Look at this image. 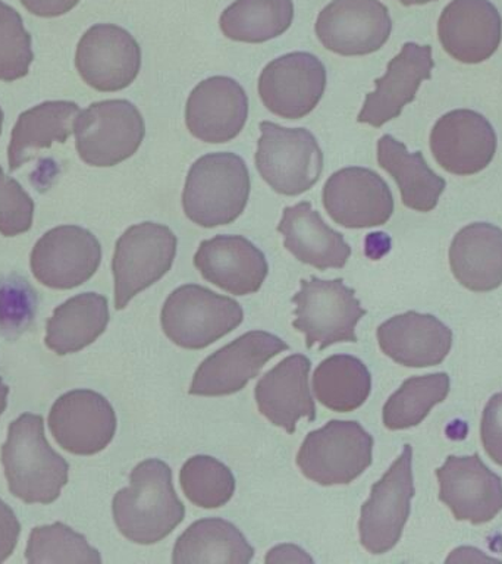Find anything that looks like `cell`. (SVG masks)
<instances>
[{
	"label": "cell",
	"instance_id": "obj_23",
	"mask_svg": "<svg viewBox=\"0 0 502 564\" xmlns=\"http://www.w3.org/2000/svg\"><path fill=\"white\" fill-rule=\"evenodd\" d=\"M194 264L207 282L233 295L258 293L269 273L266 256L242 236L201 241Z\"/></svg>",
	"mask_w": 502,
	"mask_h": 564
},
{
	"label": "cell",
	"instance_id": "obj_28",
	"mask_svg": "<svg viewBox=\"0 0 502 564\" xmlns=\"http://www.w3.org/2000/svg\"><path fill=\"white\" fill-rule=\"evenodd\" d=\"M79 108L74 101L53 100L20 115L8 148L9 170L17 171L53 143H65L74 131Z\"/></svg>",
	"mask_w": 502,
	"mask_h": 564
},
{
	"label": "cell",
	"instance_id": "obj_12",
	"mask_svg": "<svg viewBox=\"0 0 502 564\" xmlns=\"http://www.w3.org/2000/svg\"><path fill=\"white\" fill-rule=\"evenodd\" d=\"M321 46L341 56L378 52L390 40L392 20L381 0H332L316 20Z\"/></svg>",
	"mask_w": 502,
	"mask_h": 564
},
{
	"label": "cell",
	"instance_id": "obj_21",
	"mask_svg": "<svg viewBox=\"0 0 502 564\" xmlns=\"http://www.w3.org/2000/svg\"><path fill=\"white\" fill-rule=\"evenodd\" d=\"M434 68L429 44L405 43L388 64L385 75L374 79L376 88L365 96L357 121L379 128L399 118L404 106L416 99L422 83L432 78Z\"/></svg>",
	"mask_w": 502,
	"mask_h": 564
},
{
	"label": "cell",
	"instance_id": "obj_31",
	"mask_svg": "<svg viewBox=\"0 0 502 564\" xmlns=\"http://www.w3.org/2000/svg\"><path fill=\"white\" fill-rule=\"evenodd\" d=\"M254 549L240 529L219 518L197 520L189 524L174 546L172 563L249 564Z\"/></svg>",
	"mask_w": 502,
	"mask_h": 564
},
{
	"label": "cell",
	"instance_id": "obj_32",
	"mask_svg": "<svg viewBox=\"0 0 502 564\" xmlns=\"http://www.w3.org/2000/svg\"><path fill=\"white\" fill-rule=\"evenodd\" d=\"M313 391L326 409L338 413L354 412L369 399L372 375L357 357L334 355L317 366Z\"/></svg>",
	"mask_w": 502,
	"mask_h": 564
},
{
	"label": "cell",
	"instance_id": "obj_2",
	"mask_svg": "<svg viewBox=\"0 0 502 564\" xmlns=\"http://www.w3.org/2000/svg\"><path fill=\"white\" fill-rule=\"evenodd\" d=\"M2 465L9 491L26 505H51L68 484V462L47 443L40 414H21L9 425Z\"/></svg>",
	"mask_w": 502,
	"mask_h": 564
},
{
	"label": "cell",
	"instance_id": "obj_43",
	"mask_svg": "<svg viewBox=\"0 0 502 564\" xmlns=\"http://www.w3.org/2000/svg\"><path fill=\"white\" fill-rule=\"evenodd\" d=\"M266 563H313L306 551L295 545H280L269 551Z\"/></svg>",
	"mask_w": 502,
	"mask_h": 564
},
{
	"label": "cell",
	"instance_id": "obj_24",
	"mask_svg": "<svg viewBox=\"0 0 502 564\" xmlns=\"http://www.w3.org/2000/svg\"><path fill=\"white\" fill-rule=\"evenodd\" d=\"M312 361L304 355L281 360L255 386V403L269 422L294 434L299 419L316 421L315 400L308 387Z\"/></svg>",
	"mask_w": 502,
	"mask_h": 564
},
{
	"label": "cell",
	"instance_id": "obj_19",
	"mask_svg": "<svg viewBox=\"0 0 502 564\" xmlns=\"http://www.w3.org/2000/svg\"><path fill=\"white\" fill-rule=\"evenodd\" d=\"M439 500L457 520L473 524L491 522L502 510V479L473 456H449L436 469Z\"/></svg>",
	"mask_w": 502,
	"mask_h": 564
},
{
	"label": "cell",
	"instance_id": "obj_25",
	"mask_svg": "<svg viewBox=\"0 0 502 564\" xmlns=\"http://www.w3.org/2000/svg\"><path fill=\"white\" fill-rule=\"evenodd\" d=\"M379 347L407 368L443 364L452 347V330L434 315L407 312L383 322L376 330Z\"/></svg>",
	"mask_w": 502,
	"mask_h": 564
},
{
	"label": "cell",
	"instance_id": "obj_42",
	"mask_svg": "<svg viewBox=\"0 0 502 564\" xmlns=\"http://www.w3.org/2000/svg\"><path fill=\"white\" fill-rule=\"evenodd\" d=\"M78 2L79 0H21L26 11L43 18L65 15L77 7Z\"/></svg>",
	"mask_w": 502,
	"mask_h": 564
},
{
	"label": "cell",
	"instance_id": "obj_5",
	"mask_svg": "<svg viewBox=\"0 0 502 564\" xmlns=\"http://www.w3.org/2000/svg\"><path fill=\"white\" fill-rule=\"evenodd\" d=\"M293 303L294 329L304 334L307 348L317 346L319 350L337 343H357L356 326L368 313L342 278L302 280Z\"/></svg>",
	"mask_w": 502,
	"mask_h": 564
},
{
	"label": "cell",
	"instance_id": "obj_29",
	"mask_svg": "<svg viewBox=\"0 0 502 564\" xmlns=\"http://www.w3.org/2000/svg\"><path fill=\"white\" fill-rule=\"evenodd\" d=\"M378 162L395 180L405 207L426 214L438 206L447 183L430 170L422 152L410 153L404 143L385 134L378 141Z\"/></svg>",
	"mask_w": 502,
	"mask_h": 564
},
{
	"label": "cell",
	"instance_id": "obj_14",
	"mask_svg": "<svg viewBox=\"0 0 502 564\" xmlns=\"http://www.w3.org/2000/svg\"><path fill=\"white\" fill-rule=\"evenodd\" d=\"M326 68L319 57L291 52L269 62L259 77V95L268 110L285 119L307 117L326 88Z\"/></svg>",
	"mask_w": 502,
	"mask_h": 564
},
{
	"label": "cell",
	"instance_id": "obj_33",
	"mask_svg": "<svg viewBox=\"0 0 502 564\" xmlns=\"http://www.w3.org/2000/svg\"><path fill=\"white\" fill-rule=\"evenodd\" d=\"M293 20V0H236L220 15L219 25L236 42L264 43L284 34Z\"/></svg>",
	"mask_w": 502,
	"mask_h": 564
},
{
	"label": "cell",
	"instance_id": "obj_3",
	"mask_svg": "<svg viewBox=\"0 0 502 564\" xmlns=\"http://www.w3.org/2000/svg\"><path fill=\"white\" fill-rule=\"evenodd\" d=\"M250 188L244 159L231 152L205 154L193 163L185 180V215L198 227L232 224L244 212Z\"/></svg>",
	"mask_w": 502,
	"mask_h": 564
},
{
	"label": "cell",
	"instance_id": "obj_34",
	"mask_svg": "<svg viewBox=\"0 0 502 564\" xmlns=\"http://www.w3.org/2000/svg\"><path fill=\"white\" fill-rule=\"evenodd\" d=\"M449 388L451 382L445 372L405 379L383 405V425L391 431L417 426L436 404L447 399Z\"/></svg>",
	"mask_w": 502,
	"mask_h": 564
},
{
	"label": "cell",
	"instance_id": "obj_22",
	"mask_svg": "<svg viewBox=\"0 0 502 564\" xmlns=\"http://www.w3.org/2000/svg\"><path fill=\"white\" fill-rule=\"evenodd\" d=\"M444 51L462 64H480L500 47L502 20L489 0H452L438 21Z\"/></svg>",
	"mask_w": 502,
	"mask_h": 564
},
{
	"label": "cell",
	"instance_id": "obj_40",
	"mask_svg": "<svg viewBox=\"0 0 502 564\" xmlns=\"http://www.w3.org/2000/svg\"><path fill=\"white\" fill-rule=\"evenodd\" d=\"M480 438L484 452L496 465L502 466V392L492 395L484 405L480 422Z\"/></svg>",
	"mask_w": 502,
	"mask_h": 564
},
{
	"label": "cell",
	"instance_id": "obj_4",
	"mask_svg": "<svg viewBox=\"0 0 502 564\" xmlns=\"http://www.w3.org/2000/svg\"><path fill=\"white\" fill-rule=\"evenodd\" d=\"M244 321L240 303L197 284L172 291L162 308L166 337L187 350H201L218 341Z\"/></svg>",
	"mask_w": 502,
	"mask_h": 564
},
{
	"label": "cell",
	"instance_id": "obj_10",
	"mask_svg": "<svg viewBox=\"0 0 502 564\" xmlns=\"http://www.w3.org/2000/svg\"><path fill=\"white\" fill-rule=\"evenodd\" d=\"M412 465L413 448L405 444L400 457L373 485L370 497L361 506L360 541L370 554L388 553L403 535L416 492Z\"/></svg>",
	"mask_w": 502,
	"mask_h": 564
},
{
	"label": "cell",
	"instance_id": "obj_1",
	"mask_svg": "<svg viewBox=\"0 0 502 564\" xmlns=\"http://www.w3.org/2000/svg\"><path fill=\"white\" fill-rule=\"evenodd\" d=\"M114 523L127 540L152 545L165 540L185 518V506L176 496L172 470L165 462L149 458L130 474V487L113 497Z\"/></svg>",
	"mask_w": 502,
	"mask_h": 564
},
{
	"label": "cell",
	"instance_id": "obj_15",
	"mask_svg": "<svg viewBox=\"0 0 502 564\" xmlns=\"http://www.w3.org/2000/svg\"><path fill=\"white\" fill-rule=\"evenodd\" d=\"M321 200L330 219L350 229L381 227L394 214V196L378 172L350 166L326 181Z\"/></svg>",
	"mask_w": 502,
	"mask_h": 564
},
{
	"label": "cell",
	"instance_id": "obj_18",
	"mask_svg": "<svg viewBox=\"0 0 502 564\" xmlns=\"http://www.w3.org/2000/svg\"><path fill=\"white\" fill-rule=\"evenodd\" d=\"M496 148L495 130L476 110H451L440 117L432 128V154L438 165L449 174H479L491 165Z\"/></svg>",
	"mask_w": 502,
	"mask_h": 564
},
{
	"label": "cell",
	"instance_id": "obj_27",
	"mask_svg": "<svg viewBox=\"0 0 502 564\" xmlns=\"http://www.w3.org/2000/svg\"><path fill=\"white\" fill-rule=\"evenodd\" d=\"M449 264L456 280L476 293L502 284V229L474 223L460 229L449 247Z\"/></svg>",
	"mask_w": 502,
	"mask_h": 564
},
{
	"label": "cell",
	"instance_id": "obj_46",
	"mask_svg": "<svg viewBox=\"0 0 502 564\" xmlns=\"http://www.w3.org/2000/svg\"><path fill=\"white\" fill-rule=\"evenodd\" d=\"M2 126H3V110L0 108V134H2Z\"/></svg>",
	"mask_w": 502,
	"mask_h": 564
},
{
	"label": "cell",
	"instance_id": "obj_30",
	"mask_svg": "<svg viewBox=\"0 0 502 564\" xmlns=\"http://www.w3.org/2000/svg\"><path fill=\"white\" fill-rule=\"evenodd\" d=\"M109 303L105 295L83 293L66 300L47 321L44 343L57 356L70 355L90 346L109 324Z\"/></svg>",
	"mask_w": 502,
	"mask_h": 564
},
{
	"label": "cell",
	"instance_id": "obj_36",
	"mask_svg": "<svg viewBox=\"0 0 502 564\" xmlns=\"http://www.w3.org/2000/svg\"><path fill=\"white\" fill-rule=\"evenodd\" d=\"M25 558L30 564L101 563L99 551L88 544L86 536L61 522L31 531Z\"/></svg>",
	"mask_w": 502,
	"mask_h": 564
},
{
	"label": "cell",
	"instance_id": "obj_9",
	"mask_svg": "<svg viewBox=\"0 0 502 564\" xmlns=\"http://www.w3.org/2000/svg\"><path fill=\"white\" fill-rule=\"evenodd\" d=\"M176 249L178 238L166 225L141 223L128 228L114 247V307L122 311L137 294L165 276Z\"/></svg>",
	"mask_w": 502,
	"mask_h": 564
},
{
	"label": "cell",
	"instance_id": "obj_8",
	"mask_svg": "<svg viewBox=\"0 0 502 564\" xmlns=\"http://www.w3.org/2000/svg\"><path fill=\"white\" fill-rule=\"evenodd\" d=\"M75 148L87 165H118L139 150L145 127L131 101H97L81 110L74 121Z\"/></svg>",
	"mask_w": 502,
	"mask_h": 564
},
{
	"label": "cell",
	"instance_id": "obj_13",
	"mask_svg": "<svg viewBox=\"0 0 502 564\" xmlns=\"http://www.w3.org/2000/svg\"><path fill=\"white\" fill-rule=\"evenodd\" d=\"M101 262L96 236L77 225H62L44 234L31 251V271L48 289L70 290L90 280Z\"/></svg>",
	"mask_w": 502,
	"mask_h": 564
},
{
	"label": "cell",
	"instance_id": "obj_45",
	"mask_svg": "<svg viewBox=\"0 0 502 564\" xmlns=\"http://www.w3.org/2000/svg\"><path fill=\"white\" fill-rule=\"evenodd\" d=\"M400 3H403L404 7H414V4H426L430 2H436V0H399Z\"/></svg>",
	"mask_w": 502,
	"mask_h": 564
},
{
	"label": "cell",
	"instance_id": "obj_37",
	"mask_svg": "<svg viewBox=\"0 0 502 564\" xmlns=\"http://www.w3.org/2000/svg\"><path fill=\"white\" fill-rule=\"evenodd\" d=\"M39 295L29 280L17 273L0 275V337L13 341L34 324Z\"/></svg>",
	"mask_w": 502,
	"mask_h": 564
},
{
	"label": "cell",
	"instance_id": "obj_44",
	"mask_svg": "<svg viewBox=\"0 0 502 564\" xmlns=\"http://www.w3.org/2000/svg\"><path fill=\"white\" fill-rule=\"evenodd\" d=\"M9 387L4 386L2 377H0V416H2L8 404Z\"/></svg>",
	"mask_w": 502,
	"mask_h": 564
},
{
	"label": "cell",
	"instance_id": "obj_6",
	"mask_svg": "<svg viewBox=\"0 0 502 564\" xmlns=\"http://www.w3.org/2000/svg\"><path fill=\"white\" fill-rule=\"evenodd\" d=\"M255 167L260 176L282 196H299L319 181L324 153L306 128H285L260 122Z\"/></svg>",
	"mask_w": 502,
	"mask_h": 564
},
{
	"label": "cell",
	"instance_id": "obj_38",
	"mask_svg": "<svg viewBox=\"0 0 502 564\" xmlns=\"http://www.w3.org/2000/svg\"><path fill=\"white\" fill-rule=\"evenodd\" d=\"M34 61L31 34L17 9L0 0V82H17Z\"/></svg>",
	"mask_w": 502,
	"mask_h": 564
},
{
	"label": "cell",
	"instance_id": "obj_17",
	"mask_svg": "<svg viewBox=\"0 0 502 564\" xmlns=\"http://www.w3.org/2000/svg\"><path fill=\"white\" fill-rule=\"evenodd\" d=\"M48 430L65 452L92 456L112 443L117 414L99 392L74 390L61 395L48 413Z\"/></svg>",
	"mask_w": 502,
	"mask_h": 564
},
{
	"label": "cell",
	"instance_id": "obj_35",
	"mask_svg": "<svg viewBox=\"0 0 502 564\" xmlns=\"http://www.w3.org/2000/svg\"><path fill=\"white\" fill-rule=\"evenodd\" d=\"M179 484L185 497L201 509H219L228 505L236 492V478L231 469L218 458L205 454L184 463Z\"/></svg>",
	"mask_w": 502,
	"mask_h": 564
},
{
	"label": "cell",
	"instance_id": "obj_20",
	"mask_svg": "<svg viewBox=\"0 0 502 564\" xmlns=\"http://www.w3.org/2000/svg\"><path fill=\"white\" fill-rule=\"evenodd\" d=\"M249 118V97L233 78L210 77L198 83L185 106V123L205 143H228L236 139Z\"/></svg>",
	"mask_w": 502,
	"mask_h": 564
},
{
	"label": "cell",
	"instance_id": "obj_11",
	"mask_svg": "<svg viewBox=\"0 0 502 564\" xmlns=\"http://www.w3.org/2000/svg\"><path fill=\"white\" fill-rule=\"evenodd\" d=\"M288 348L284 339L264 330L242 334L198 366L188 392L205 397L236 394L269 360Z\"/></svg>",
	"mask_w": 502,
	"mask_h": 564
},
{
	"label": "cell",
	"instance_id": "obj_26",
	"mask_svg": "<svg viewBox=\"0 0 502 564\" xmlns=\"http://www.w3.org/2000/svg\"><path fill=\"white\" fill-rule=\"evenodd\" d=\"M277 232L284 237V247L299 262L326 271L346 267L351 247L341 232L330 228L312 203L302 202L285 207Z\"/></svg>",
	"mask_w": 502,
	"mask_h": 564
},
{
	"label": "cell",
	"instance_id": "obj_16",
	"mask_svg": "<svg viewBox=\"0 0 502 564\" xmlns=\"http://www.w3.org/2000/svg\"><path fill=\"white\" fill-rule=\"evenodd\" d=\"M75 66L84 83L95 90H123L140 73L141 47L122 26L92 25L79 40Z\"/></svg>",
	"mask_w": 502,
	"mask_h": 564
},
{
	"label": "cell",
	"instance_id": "obj_7",
	"mask_svg": "<svg viewBox=\"0 0 502 564\" xmlns=\"http://www.w3.org/2000/svg\"><path fill=\"white\" fill-rule=\"evenodd\" d=\"M373 460V436L356 421H329L312 431L297 454V466L313 482L332 487L359 478Z\"/></svg>",
	"mask_w": 502,
	"mask_h": 564
},
{
	"label": "cell",
	"instance_id": "obj_41",
	"mask_svg": "<svg viewBox=\"0 0 502 564\" xmlns=\"http://www.w3.org/2000/svg\"><path fill=\"white\" fill-rule=\"evenodd\" d=\"M21 524L11 507L0 498V563L9 557L15 550L20 538Z\"/></svg>",
	"mask_w": 502,
	"mask_h": 564
},
{
	"label": "cell",
	"instance_id": "obj_39",
	"mask_svg": "<svg viewBox=\"0 0 502 564\" xmlns=\"http://www.w3.org/2000/svg\"><path fill=\"white\" fill-rule=\"evenodd\" d=\"M34 202L17 180L4 174L0 166V234L20 236L33 225Z\"/></svg>",
	"mask_w": 502,
	"mask_h": 564
}]
</instances>
